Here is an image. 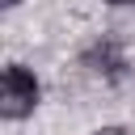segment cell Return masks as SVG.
Returning a JSON list of instances; mask_svg holds the SVG:
<instances>
[{"label":"cell","instance_id":"cell-1","mask_svg":"<svg viewBox=\"0 0 135 135\" xmlns=\"http://www.w3.org/2000/svg\"><path fill=\"white\" fill-rule=\"evenodd\" d=\"M38 97H42V84L38 76L25 68V63H8L4 76H0V118L4 122H21L38 110Z\"/></svg>","mask_w":135,"mask_h":135},{"label":"cell","instance_id":"cell-2","mask_svg":"<svg viewBox=\"0 0 135 135\" xmlns=\"http://www.w3.org/2000/svg\"><path fill=\"white\" fill-rule=\"evenodd\" d=\"M93 135H131V131H127V127H97Z\"/></svg>","mask_w":135,"mask_h":135},{"label":"cell","instance_id":"cell-3","mask_svg":"<svg viewBox=\"0 0 135 135\" xmlns=\"http://www.w3.org/2000/svg\"><path fill=\"white\" fill-rule=\"evenodd\" d=\"M0 4H4V8H17V4H21V0H0Z\"/></svg>","mask_w":135,"mask_h":135},{"label":"cell","instance_id":"cell-4","mask_svg":"<svg viewBox=\"0 0 135 135\" xmlns=\"http://www.w3.org/2000/svg\"><path fill=\"white\" fill-rule=\"evenodd\" d=\"M105 4H135V0H105Z\"/></svg>","mask_w":135,"mask_h":135}]
</instances>
